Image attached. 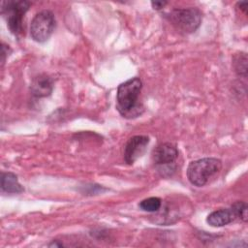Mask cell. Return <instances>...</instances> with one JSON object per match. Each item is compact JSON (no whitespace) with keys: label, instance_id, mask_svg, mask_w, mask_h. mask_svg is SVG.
<instances>
[{"label":"cell","instance_id":"6da1fadb","mask_svg":"<svg viewBox=\"0 0 248 248\" xmlns=\"http://www.w3.org/2000/svg\"><path fill=\"white\" fill-rule=\"evenodd\" d=\"M142 87V82L139 78H132L117 88L116 108L123 117H135L140 114L141 106L139 103V96Z\"/></svg>","mask_w":248,"mask_h":248},{"label":"cell","instance_id":"7a4b0ae2","mask_svg":"<svg viewBox=\"0 0 248 248\" xmlns=\"http://www.w3.org/2000/svg\"><path fill=\"white\" fill-rule=\"evenodd\" d=\"M222 169V162L216 158H202L191 162L187 168V177L195 186L205 185Z\"/></svg>","mask_w":248,"mask_h":248},{"label":"cell","instance_id":"3957f363","mask_svg":"<svg viewBox=\"0 0 248 248\" xmlns=\"http://www.w3.org/2000/svg\"><path fill=\"white\" fill-rule=\"evenodd\" d=\"M31 3L29 1H4L1 13L7 21L10 31L16 37L24 35L23 17Z\"/></svg>","mask_w":248,"mask_h":248},{"label":"cell","instance_id":"277c9868","mask_svg":"<svg viewBox=\"0 0 248 248\" xmlns=\"http://www.w3.org/2000/svg\"><path fill=\"white\" fill-rule=\"evenodd\" d=\"M170 22L184 34L195 32L202 22V14L196 8L174 9L169 15Z\"/></svg>","mask_w":248,"mask_h":248},{"label":"cell","instance_id":"5b68a950","mask_svg":"<svg viewBox=\"0 0 248 248\" xmlns=\"http://www.w3.org/2000/svg\"><path fill=\"white\" fill-rule=\"evenodd\" d=\"M55 27L54 15L47 10L39 12L30 24V35L36 42H46L52 34Z\"/></svg>","mask_w":248,"mask_h":248},{"label":"cell","instance_id":"8992f818","mask_svg":"<svg viewBox=\"0 0 248 248\" xmlns=\"http://www.w3.org/2000/svg\"><path fill=\"white\" fill-rule=\"evenodd\" d=\"M149 143V138L147 136L138 135L128 140L124 147V160L127 164H134L139 158H140Z\"/></svg>","mask_w":248,"mask_h":248},{"label":"cell","instance_id":"52a82bcc","mask_svg":"<svg viewBox=\"0 0 248 248\" xmlns=\"http://www.w3.org/2000/svg\"><path fill=\"white\" fill-rule=\"evenodd\" d=\"M178 156L176 146L170 142H163L157 145L152 152V160L156 165L168 166L174 163Z\"/></svg>","mask_w":248,"mask_h":248},{"label":"cell","instance_id":"ba28073f","mask_svg":"<svg viewBox=\"0 0 248 248\" xmlns=\"http://www.w3.org/2000/svg\"><path fill=\"white\" fill-rule=\"evenodd\" d=\"M52 89L53 80L49 76L46 74L35 77L30 84V91L32 95L37 98H44L49 96L52 92Z\"/></svg>","mask_w":248,"mask_h":248},{"label":"cell","instance_id":"9c48e42d","mask_svg":"<svg viewBox=\"0 0 248 248\" xmlns=\"http://www.w3.org/2000/svg\"><path fill=\"white\" fill-rule=\"evenodd\" d=\"M235 218L236 216L232 208H221L211 212L207 216L206 222L211 227H223L232 223Z\"/></svg>","mask_w":248,"mask_h":248},{"label":"cell","instance_id":"30bf717a","mask_svg":"<svg viewBox=\"0 0 248 248\" xmlns=\"http://www.w3.org/2000/svg\"><path fill=\"white\" fill-rule=\"evenodd\" d=\"M1 191L7 194H19L24 191L18 182L17 176L13 172L1 173Z\"/></svg>","mask_w":248,"mask_h":248},{"label":"cell","instance_id":"8fae6325","mask_svg":"<svg viewBox=\"0 0 248 248\" xmlns=\"http://www.w3.org/2000/svg\"><path fill=\"white\" fill-rule=\"evenodd\" d=\"M232 65L234 72L243 78L247 77V54L245 52L237 53L233 56Z\"/></svg>","mask_w":248,"mask_h":248},{"label":"cell","instance_id":"7c38bea8","mask_svg":"<svg viewBox=\"0 0 248 248\" xmlns=\"http://www.w3.org/2000/svg\"><path fill=\"white\" fill-rule=\"evenodd\" d=\"M161 205H162V201L158 197H150V198L144 199L139 204L140 209L147 212H156L160 209Z\"/></svg>","mask_w":248,"mask_h":248},{"label":"cell","instance_id":"4fadbf2b","mask_svg":"<svg viewBox=\"0 0 248 248\" xmlns=\"http://www.w3.org/2000/svg\"><path fill=\"white\" fill-rule=\"evenodd\" d=\"M231 208L233 210L236 217L240 218L243 222L247 221V210L248 209H247V204L245 202L237 201L232 205Z\"/></svg>","mask_w":248,"mask_h":248},{"label":"cell","instance_id":"5bb4252c","mask_svg":"<svg viewBox=\"0 0 248 248\" xmlns=\"http://www.w3.org/2000/svg\"><path fill=\"white\" fill-rule=\"evenodd\" d=\"M168 4L167 1H152L151 5L154 10H161Z\"/></svg>","mask_w":248,"mask_h":248},{"label":"cell","instance_id":"9a60e30c","mask_svg":"<svg viewBox=\"0 0 248 248\" xmlns=\"http://www.w3.org/2000/svg\"><path fill=\"white\" fill-rule=\"evenodd\" d=\"M10 47H9V46H5L4 44L2 45V54H1V56H2V64L5 62V60H6V56H7V53L9 54V52H7L6 50H8Z\"/></svg>","mask_w":248,"mask_h":248},{"label":"cell","instance_id":"2e32d148","mask_svg":"<svg viewBox=\"0 0 248 248\" xmlns=\"http://www.w3.org/2000/svg\"><path fill=\"white\" fill-rule=\"evenodd\" d=\"M237 6L239 7V9L241 11H243L246 14V10H247V2L245 1H241V2H237Z\"/></svg>","mask_w":248,"mask_h":248},{"label":"cell","instance_id":"e0dca14e","mask_svg":"<svg viewBox=\"0 0 248 248\" xmlns=\"http://www.w3.org/2000/svg\"><path fill=\"white\" fill-rule=\"evenodd\" d=\"M62 245H63L62 243H57V242H55V243H54V241H53L52 243H50V244H49V246H50V247H51V246H56V247L58 246V247H60V246H62Z\"/></svg>","mask_w":248,"mask_h":248}]
</instances>
